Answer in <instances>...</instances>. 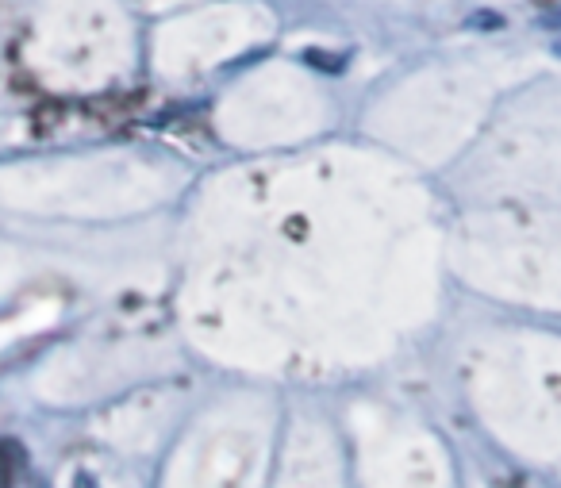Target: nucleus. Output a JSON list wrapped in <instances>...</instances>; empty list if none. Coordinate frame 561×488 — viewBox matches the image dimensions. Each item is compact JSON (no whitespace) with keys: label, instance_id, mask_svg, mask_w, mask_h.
I'll use <instances>...</instances> for the list:
<instances>
[{"label":"nucleus","instance_id":"2","mask_svg":"<svg viewBox=\"0 0 561 488\" xmlns=\"http://www.w3.org/2000/svg\"><path fill=\"white\" fill-rule=\"evenodd\" d=\"M74 488H100V485L93 481V477H89V473H77V477H74Z\"/></svg>","mask_w":561,"mask_h":488},{"label":"nucleus","instance_id":"1","mask_svg":"<svg viewBox=\"0 0 561 488\" xmlns=\"http://www.w3.org/2000/svg\"><path fill=\"white\" fill-rule=\"evenodd\" d=\"M27 454L20 442L0 439V488H16V477L24 473Z\"/></svg>","mask_w":561,"mask_h":488},{"label":"nucleus","instance_id":"3","mask_svg":"<svg viewBox=\"0 0 561 488\" xmlns=\"http://www.w3.org/2000/svg\"><path fill=\"white\" fill-rule=\"evenodd\" d=\"M31 488H50V485H47V477H35V481H31Z\"/></svg>","mask_w":561,"mask_h":488},{"label":"nucleus","instance_id":"4","mask_svg":"<svg viewBox=\"0 0 561 488\" xmlns=\"http://www.w3.org/2000/svg\"><path fill=\"white\" fill-rule=\"evenodd\" d=\"M554 50H558V54H561V43H558V47H554Z\"/></svg>","mask_w":561,"mask_h":488}]
</instances>
